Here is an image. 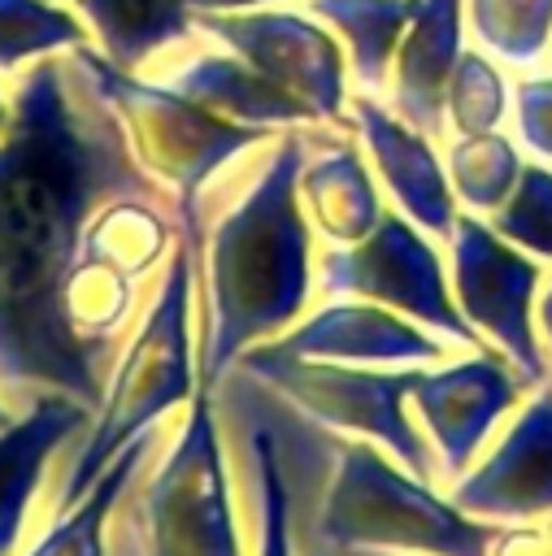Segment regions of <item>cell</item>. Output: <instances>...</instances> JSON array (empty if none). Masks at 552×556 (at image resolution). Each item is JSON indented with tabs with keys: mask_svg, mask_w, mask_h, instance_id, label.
Here are the masks:
<instances>
[{
	"mask_svg": "<svg viewBox=\"0 0 552 556\" xmlns=\"http://www.w3.org/2000/svg\"><path fill=\"white\" fill-rule=\"evenodd\" d=\"M539 334H543L548 348H552V282H548L543 295H539Z\"/></svg>",
	"mask_w": 552,
	"mask_h": 556,
	"instance_id": "30",
	"label": "cell"
},
{
	"mask_svg": "<svg viewBox=\"0 0 552 556\" xmlns=\"http://www.w3.org/2000/svg\"><path fill=\"white\" fill-rule=\"evenodd\" d=\"M274 0H187L191 13H243V9H265Z\"/></svg>",
	"mask_w": 552,
	"mask_h": 556,
	"instance_id": "29",
	"label": "cell"
},
{
	"mask_svg": "<svg viewBox=\"0 0 552 556\" xmlns=\"http://www.w3.org/2000/svg\"><path fill=\"white\" fill-rule=\"evenodd\" d=\"M526 391L522 374L500 352H474L461 361L417 365L413 378V408L426 426V439L435 443V460L443 478H461L491 426L517 404Z\"/></svg>",
	"mask_w": 552,
	"mask_h": 556,
	"instance_id": "11",
	"label": "cell"
},
{
	"mask_svg": "<svg viewBox=\"0 0 552 556\" xmlns=\"http://www.w3.org/2000/svg\"><path fill=\"white\" fill-rule=\"evenodd\" d=\"M70 52L91 74L100 96L117 109L130 152L170 191L178 217H200V191L209 187L213 174H222V165H230L239 152L256 143L278 139V126H248L222 117L196 104L191 96L174 91L170 83H148L135 70H117L87 43Z\"/></svg>",
	"mask_w": 552,
	"mask_h": 556,
	"instance_id": "6",
	"label": "cell"
},
{
	"mask_svg": "<svg viewBox=\"0 0 552 556\" xmlns=\"http://www.w3.org/2000/svg\"><path fill=\"white\" fill-rule=\"evenodd\" d=\"M170 87L191 96L196 104H204V109H213L222 117L248 122V126H278V130H287V126H309L313 122V113L296 96L274 87L265 74H256L230 48L196 52L191 61H183L170 74Z\"/></svg>",
	"mask_w": 552,
	"mask_h": 556,
	"instance_id": "19",
	"label": "cell"
},
{
	"mask_svg": "<svg viewBox=\"0 0 552 556\" xmlns=\"http://www.w3.org/2000/svg\"><path fill=\"white\" fill-rule=\"evenodd\" d=\"M130 195L170 191L130 152L117 109L74 52L30 61L0 135V400L104 404L117 361L70 330L65 291L96 213Z\"/></svg>",
	"mask_w": 552,
	"mask_h": 556,
	"instance_id": "1",
	"label": "cell"
},
{
	"mask_svg": "<svg viewBox=\"0 0 552 556\" xmlns=\"http://www.w3.org/2000/svg\"><path fill=\"white\" fill-rule=\"evenodd\" d=\"M509 109V83L504 74L491 65L487 52H474V48H461V61L452 70V83H448V122L456 126V135H482V130H495L500 117Z\"/></svg>",
	"mask_w": 552,
	"mask_h": 556,
	"instance_id": "26",
	"label": "cell"
},
{
	"mask_svg": "<svg viewBox=\"0 0 552 556\" xmlns=\"http://www.w3.org/2000/svg\"><path fill=\"white\" fill-rule=\"evenodd\" d=\"M317 282L326 295H352L387 304L404 317H413L426 330L448 334L452 343H465L474 352H495L456 308L452 282L443 274V261L422 226H413L404 213L387 208L378 226L343 248H326L317 265Z\"/></svg>",
	"mask_w": 552,
	"mask_h": 556,
	"instance_id": "8",
	"label": "cell"
},
{
	"mask_svg": "<svg viewBox=\"0 0 552 556\" xmlns=\"http://www.w3.org/2000/svg\"><path fill=\"white\" fill-rule=\"evenodd\" d=\"M452 295L465 321L522 374L526 387L552 382V365L535 330L539 261L491 230V222L461 213L452 226Z\"/></svg>",
	"mask_w": 552,
	"mask_h": 556,
	"instance_id": "9",
	"label": "cell"
},
{
	"mask_svg": "<svg viewBox=\"0 0 552 556\" xmlns=\"http://www.w3.org/2000/svg\"><path fill=\"white\" fill-rule=\"evenodd\" d=\"M87 43V26L57 0H0V70Z\"/></svg>",
	"mask_w": 552,
	"mask_h": 556,
	"instance_id": "24",
	"label": "cell"
},
{
	"mask_svg": "<svg viewBox=\"0 0 552 556\" xmlns=\"http://www.w3.org/2000/svg\"><path fill=\"white\" fill-rule=\"evenodd\" d=\"M13 421H17V417H13V408H9V404H4V400H0V430H9V426H13Z\"/></svg>",
	"mask_w": 552,
	"mask_h": 556,
	"instance_id": "32",
	"label": "cell"
},
{
	"mask_svg": "<svg viewBox=\"0 0 552 556\" xmlns=\"http://www.w3.org/2000/svg\"><path fill=\"white\" fill-rule=\"evenodd\" d=\"M352 130L361 135L396 208L426 235L452 239L461 213H456V191L448 182V165L435 152V139L409 126L400 113L382 109L374 96L352 100Z\"/></svg>",
	"mask_w": 552,
	"mask_h": 556,
	"instance_id": "14",
	"label": "cell"
},
{
	"mask_svg": "<svg viewBox=\"0 0 552 556\" xmlns=\"http://www.w3.org/2000/svg\"><path fill=\"white\" fill-rule=\"evenodd\" d=\"M300 204L313 230L330 239V248L365 239L387 213L356 143L322 122H313V135H309V156L300 169Z\"/></svg>",
	"mask_w": 552,
	"mask_h": 556,
	"instance_id": "16",
	"label": "cell"
},
{
	"mask_svg": "<svg viewBox=\"0 0 552 556\" xmlns=\"http://www.w3.org/2000/svg\"><path fill=\"white\" fill-rule=\"evenodd\" d=\"M491 230L513 248L539 261H552V169L548 165H522V178L513 195L495 208Z\"/></svg>",
	"mask_w": 552,
	"mask_h": 556,
	"instance_id": "27",
	"label": "cell"
},
{
	"mask_svg": "<svg viewBox=\"0 0 552 556\" xmlns=\"http://www.w3.org/2000/svg\"><path fill=\"white\" fill-rule=\"evenodd\" d=\"M461 513L495 526L552 517V382L517 408L504 439L448 495Z\"/></svg>",
	"mask_w": 552,
	"mask_h": 556,
	"instance_id": "12",
	"label": "cell"
},
{
	"mask_svg": "<svg viewBox=\"0 0 552 556\" xmlns=\"http://www.w3.org/2000/svg\"><path fill=\"white\" fill-rule=\"evenodd\" d=\"M109 556H243L213 391H196L187 421L130 504H117Z\"/></svg>",
	"mask_w": 552,
	"mask_h": 556,
	"instance_id": "5",
	"label": "cell"
},
{
	"mask_svg": "<svg viewBox=\"0 0 552 556\" xmlns=\"http://www.w3.org/2000/svg\"><path fill=\"white\" fill-rule=\"evenodd\" d=\"M461 9L465 0H422L391 61L396 113L430 139H439L448 122L443 104L452 70L461 61Z\"/></svg>",
	"mask_w": 552,
	"mask_h": 556,
	"instance_id": "17",
	"label": "cell"
},
{
	"mask_svg": "<svg viewBox=\"0 0 552 556\" xmlns=\"http://www.w3.org/2000/svg\"><path fill=\"white\" fill-rule=\"evenodd\" d=\"M213 404H217L222 421L230 426V434L239 443L248 508H252V526H256V543H261L256 556H296L291 508H287V478H283V465H278L274 430L261 417V408L252 400V382H248V374L239 365L217 382Z\"/></svg>",
	"mask_w": 552,
	"mask_h": 556,
	"instance_id": "18",
	"label": "cell"
},
{
	"mask_svg": "<svg viewBox=\"0 0 552 556\" xmlns=\"http://www.w3.org/2000/svg\"><path fill=\"white\" fill-rule=\"evenodd\" d=\"M4 126H9V104H4V96H0V135H4Z\"/></svg>",
	"mask_w": 552,
	"mask_h": 556,
	"instance_id": "33",
	"label": "cell"
},
{
	"mask_svg": "<svg viewBox=\"0 0 552 556\" xmlns=\"http://www.w3.org/2000/svg\"><path fill=\"white\" fill-rule=\"evenodd\" d=\"M539 543H543V556H552V517H543V526H539Z\"/></svg>",
	"mask_w": 552,
	"mask_h": 556,
	"instance_id": "31",
	"label": "cell"
},
{
	"mask_svg": "<svg viewBox=\"0 0 552 556\" xmlns=\"http://www.w3.org/2000/svg\"><path fill=\"white\" fill-rule=\"evenodd\" d=\"M91 417L96 413L70 395H39L22 408L9 430H0V556H13L22 539L30 500L43 486L48 456H57L74 434H83Z\"/></svg>",
	"mask_w": 552,
	"mask_h": 556,
	"instance_id": "15",
	"label": "cell"
},
{
	"mask_svg": "<svg viewBox=\"0 0 552 556\" xmlns=\"http://www.w3.org/2000/svg\"><path fill=\"white\" fill-rule=\"evenodd\" d=\"M309 126H287L239 200L204 235V321H200V391H217L230 365L278 339L313 291V222L300 204V169Z\"/></svg>",
	"mask_w": 552,
	"mask_h": 556,
	"instance_id": "3",
	"label": "cell"
},
{
	"mask_svg": "<svg viewBox=\"0 0 552 556\" xmlns=\"http://www.w3.org/2000/svg\"><path fill=\"white\" fill-rule=\"evenodd\" d=\"M283 352L313 356V361H348V365H430L448 361L443 339L435 330L417 326L413 317L374 304L339 295L335 304L309 313L278 339H269Z\"/></svg>",
	"mask_w": 552,
	"mask_h": 556,
	"instance_id": "13",
	"label": "cell"
},
{
	"mask_svg": "<svg viewBox=\"0 0 552 556\" xmlns=\"http://www.w3.org/2000/svg\"><path fill=\"white\" fill-rule=\"evenodd\" d=\"M235 365L256 382H265L287 404H296L304 417L356 439H374L409 473L430 482L439 460L430 452V439L409 417L417 365L374 369V365H348V361H313V356L283 352L274 343L248 348Z\"/></svg>",
	"mask_w": 552,
	"mask_h": 556,
	"instance_id": "7",
	"label": "cell"
},
{
	"mask_svg": "<svg viewBox=\"0 0 552 556\" xmlns=\"http://www.w3.org/2000/svg\"><path fill=\"white\" fill-rule=\"evenodd\" d=\"M443 165L461 204H469L474 213H495L513 195L526 161L517 156L513 139H504L500 130H482V135H461L448 148Z\"/></svg>",
	"mask_w": 552,
	"mask_h": 556,
	"instance_id": "23",
	"label": "cell"
},
{
	"mask_svg": "<svg viewBox=\"0 0 552 556\" xmlns=\"http://www.w3.org/2000/svg\"><path fill=\"white\" fill-rule=\"evenodd\" d=\"M417 4L422 0H309V13L335 30L352 74L365 87H382L391 78L396 48L417 17Z\"/></svg>",
	"mask_w": 552,
	"mask_h": 556,
	"instance_id": "22",
	"label": "cell"
},
{
	"mask_svg": "<svg viewBox=\"0 0 552 556\" xmlns=\"http://www.w3.org/2000/svg\"><path fill=\"white\" fill-rule=\"evenodd\" d=\"M517 135L530 152L552 161V74L517 83Z\"/></svg>",
	"mask_w": 552,
	"mask_h": 556,
	"instance_id": "28",
	"label": "cell"
},
{
	"mask_svg": "<svg viewBox=\"0 0 552 556\" xmlns=\"http://www.w3.org/2000/svg\"><path fill=\"white\" fill-rule=\"evenodd\" d=\"M196 30L243 56L287 96H296L313 113V122L352 130L348 87H343L348 56L330 35V26H322L313 13H291V9L196 13Z\"/></svg>",
	"mask_w": 552,
	"mask_h": 556,
	"instance_id": "10",
	"label": "cell"
},
{
	"mask_svg": "<svg viewBox=\"0 0 552 556\" xmlns=\"http://www.w3.org/2000/svg\"><path fill=\"white\" fill-rule=\"evenodd\" d=\"M156 443V426H148L143 434H135L113 460L109 469L91 482V491L70 508L61 513L35 543L26 556H109V517L117 513V500L130 491V482L139 478L148 452Z\"/></svg>",
	"mask_w": 552,
	"mask_h": 556,
	"instance_id": "21",
	"label": "cell"
},
{
	"mask_svg": "<svg viewBox=\"0 0 552 556\" xmlns=\"http://www.w3.org/2000/svg\"><path fill=\"white\" fill-rule=\"evenodd\" d=\"M83 26L96 39V52L117 70H143L165 43H178L196 30L187 0H70Z\"/></svg>",
	"mask_w": 552,
	"mask_h": 556,
	"instance_id": "20",
	"label": "cell"
},
{
	"mask_svg": "<svg viewBox=\"0 0 552 556\" xmlns=\"http://www.w3.org/2000/svg\"><path fill=\"white\" fill-rule=\"evenodd\" d=\"M200 256H204V235L178 230V243L165 256L161 287L109 374L104 404L96 408L91 426L83 430V443L74 447L61 473L57 504H52L57 517L70 513L91 491V482L109 469V460L135 434H143L174 404L200 391V369L191 356V282H196Z\"/></svg>",
	"mask_w": 552,
	"mask_h": 556,
	"instance_id": "4",
	"label": "cell"
},
{
	"mask_svg": "<svg viewBox=\"0 0 552 556\" xmlns=\"http://www.w3.org/2000/svg\"><path fill=\"white\" fill-rule=\"evenodd\" d=\"M474 35L504 61H535L552 39V0H465Z\"/></svg>",
	"mask_w": 552,
	"mask_h": 556,
	"instance_id": "25",
	"label": "cell"
},
{
	"mask_svg": "<svg viewBox=\"0 0 552 556\" xmlns=\"http://www.w3.org/2000/svg\"><path fill=\"white\" fill-rule=\"evenodd\" d=\"M248 382L261 417L274 430L278 465L287 478L291 543L300 556H491L504 526L461 513L448 495L430 491L426 478L409 473L374 439L330 430L274 395L252 374Z\"/></svg>",
	"mask_w": 552,
	"mask_h": 556,
	"instance_id": "2",
	"label": "cell"
}]
</instances>
